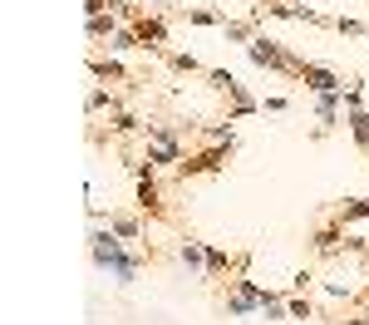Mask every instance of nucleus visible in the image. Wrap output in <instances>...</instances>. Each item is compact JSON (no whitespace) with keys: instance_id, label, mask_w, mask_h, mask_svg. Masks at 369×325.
Instances as JSON below:
<instances>
[{"instance_id":"f257e3e1","label":"nucleus","mask_w":369,"mask_h":325,"mask_svg":"<svg viewBox=\"0 0 369 325\" xmlns=\"http://www.w3.org/2000/svg\"><path fill=\"white\" fill-rule=\"evenodd\" d=\"M89 251H93V261L103 266V271H113L123 286L138 276V256H123V246H118V232L108 227V232H93L89 236Z\"/></svg>"},{"instance_id":"f03ea898","label":"nucleus","mask_w":369,"mask_h":325,"mask_svg":"<svg viewBox=\"0 0 369 325\" xmlns=\"http://www.w3.org/2000/svg\"><path fill=\"white\" fill-rule=\"evenodd\" d=\"M246 55H251L256 64H271V69H295V74H300V64H295V59H290V55L280 50L276 40H266V35H256V40H246Z\"/></svg>"},{"instance_id":"7ed1b4c3","label":"nucleus","mask_w":369,"mask_h":325,"mask_svg":"<svg viewBox=\"0 0 369 325\" xmlns=\"http://www.w3.org/2000/svg\"><path fill=\"white\" fill-rule=\"evenodd\" d=\"M300 79H305L315 94H335V89H340V79H335L330 69H320V64H300Z\"/></svg>"},{"instance_id":"20e7f679","label":"nucleus","mask_w":369,"mask_h":325,"mask_svg":"<svg viewBox=\"0 0 369 325\" xmlns=\"http://www.w3.org/2000/svg\"><path fill=\"white\" fill-rule=\"evenodd\" d=\"M148 163H178V138L163 133V128H153V153H148Z\"/></svg>"},{"instance_id":"39448f33","label":"nucleus","mask_w":369,"mask_h":325,"mask_svg":"<svg viewBox=\"0 0 369 325\" xmlns=\"http://www.w3.org/2000/svg\"><path fill=\"white\" fill-rule=\"evenodd\" d=\"M340 99H345V89H335V94H315V108H320V123H325V128L340 118Z\"/></svg>"},{"instance_id":"423d86ee","label":"nucleus","mask_w":369,"mask_h":325,"mask_svg":"<svg viewBox=\"0 0 369 325\" xmlns=\"http://www.w3.org/2000/svg\"><path fill=\"white\" fill-rule=\"evenodd\" d=\"M133 173H138V203H143L148 212H158V188H153V178H148L143 168H133Z\"/></svg>"},{"instance_id":"0eeeda50","label":"nucleus","mask_w":369,"mask_h":325,"mask_svg":"<svg viewBox=\"0 0 369 325\" xmlns=\"http://www.w3.org/2000/svg\"><path fill=\"white\" fill-rule=\"evenodd\" d=\"M178 256H183L192 271H207V251H202L197 241H183V251H178Z\"/></svg>"},{"instance_id":"6e6552de","label":"nucleus","mask_w":369,"mask_h":325,"mask_svg":"<svg viewBox=\"0 0 369 325\" xmlns=\"http://www.w3.org/2000/svg\"><path fill=\"white\" fill-rule=\"evenodd\" d=\"M138 40H143V45H148V40L163 45V25H158V20H138Z\"/></svg>"},{"instance_id":"1a4fd4ad","label":"nucleus","mask_w":369,"mask_h":325,"mask_svg":"<svg viewBox=\"0 0 369 325\" xmlns=\"http://www.w3.org/2000/svg\"><path fill=\"white\" fill-rule=\"evenodd\" d=\"M315 251H320V256H335V251H340V232H320V236H315Z\"/></svg>"},{"instance_id":"9d476101","label":"nucleus","mask_w":369,"mask_h":325,"mask_svg":"<svg viewBox=\"0 0 369 325\" xmlns=\"http://www.w3.org/2000/svg\"><path fill=\"white\" fill-rule=\"evenodd\" d=\"M89 35H93V40H103V35L113 40V35H118V30H113V15H108V20H103V15H93V20H89Z\"/></svg>"},{"instance_id":"9b49d317","label":"nucleus","mask_w":369,"mask_h":325,"mask_svg":"<svg viewBox=\"0 0 369 325\" xmlns=\"http://www.w3.org/2000/svg\"><path fill=\"white\" fill-rule=\"evenodd\" d=\"M138 45V30H118L113 40H108V50H133Z\"/></svg>"},{"instance_id":"f8f14e48","label":"nucleus","mask_w":369,"mask_h":325,"mask_svg":"<svg viewBox=\"0 0 369 325\" xmlns=\"http://www.w3.org/2000/svg\"><path fill=\"white\" fill-rule=\"evenodd\" d=\"M108 227H113V232H118V236H138V222H128V217H113V222H108Z\"/></svg>"},{"instance_id":"ddd939ff","label":"nucleus","mask_w":369,"mask_h":325,"mask_svg":"<svg viewBox=\"0 0 369 325\" xmlns=\"http://www.w3.org/2000/svg\"><path fill=\"white\" fill-rule=\"evenodd\" d=\"M285 311H290V316H295V321H310V301H290V306H285Z\"/></svg>"},{"instance_id":"4468645a","label":"nucleus","mask_w":369,"mask_h":325,"mask_svg":"<svg viewBox=\"0 0 369 325\" xmlns=\"http://www.w3.org/2000/svg\"><path fill=\"white\" fill-rule=\"evenodd\" d=\"M173 69H183V74H192V69H197V59H192V55H173Z\"/></svg>"},{"instance_id":"2eb2a0df","label":"nucleus","mask_w":369,"mask_h":325,"mask_svg":"<svg viewBox=\"0 0 369 325\" xmlns=\"http://www.w3.org/2000/svg\"><path fill=\"white\" fill-rule=\"evenodd\" d=\"M350 325H369V321H350Z\"/></svg>"}]
</instances>
